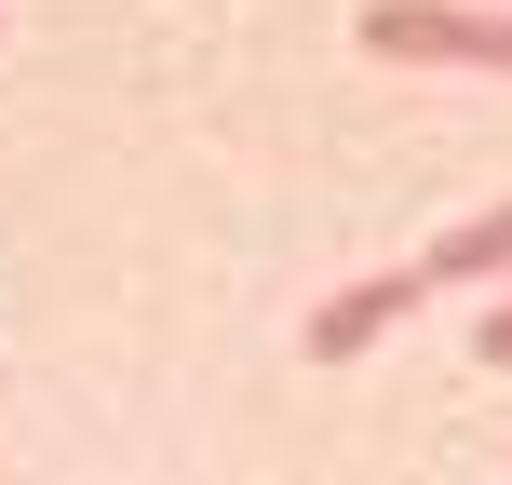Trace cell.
<instances>
[{"label":"cell","mask_w":512,"mask_h":485,"mask_svg":"<svg viewBox=\"0 0 512 485\" xmlns=\"http://www.w3.org/2000/svg\"><path fill=\"white\" fill-rule=\"evenodd\" d=\"M472 351H486V364H512V283H499L486 310H472Z\"/></svg>","instance_id":"cell-4"},{"label":"cell","mask_w":512,"mask_h":485,"mask_svg":"<svg viewBox=\"0 0 512 485\" xmlns=\"http://www.w3.org/2000/svg\"><path fill=\"white\" fill-rule=\"evenodd\" d=\"M418 283H512V203H486V216H459L445 243H418Z\"/></svg>","instance_id":"cell-3"},{"label":"cell","mask_w":512,"mask_h":485,"mask_svg":"<svg viewBox=\"0 0 512 485\" xmlns=\"http://www.w3.org/2000/svg\"><path fill=\"white\" fill-rule=\"evenodd\" d=\"M418 297H432V283H418V256H405V270H364V283H337V297L310 310V364H351V351H378V337L405 324Z\"/></svg>","instance_id":"cell-2"},{"label":"cell","mask_w":512,"mask_h":485,"mask_svg":"<svg viewBox=\"0 0 512 485\" xmlns=\"http://www.w3.org/2000/svg\"><path fill=\"white\" fill-rule=\"evenodd\" d=\"M351 41L378 68H486V81H512V14H472V0H364Z\"/></svg>","instance_id":"cell-1"}]
</instances>
